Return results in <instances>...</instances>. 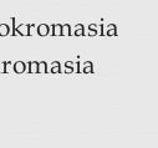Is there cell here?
<instances>
[{
    "label": "cell",
    "mask_w": 158,
    "mask_h": 148,
    "mask_svg": "<svg viewBox=\"0 0 158 148\" xmlns=\"http://www.w3.org/2000/svg\"><path fill=\"white\" fill-rule=\"evenodd\" d=\"M26 29H27V26H26V25H23V26H19L16 30H18L20 34H23V35H27V30H26Z\"/></svg>",
    "instance_id": "obj_3"
},
{
    "label": "cell",
    "mask_w": 158,
    "mask_h": 148,
    "mask_svg": "<svg viewBox=\"0 0 158 148\" xmlns=\"http://www.w3.org/2000/svg\"><path fill=\"white\" fill-rule=\"evenodd\" d=\"M6 65L8 62H4V61H0V72H6Z\"/></svg>",
    "instance_id": "obj_4"
},
{
    "label": "cell",
    "mask_w": 158,
    "mask_h": 148,
    "mask_svg": "<svg viewBox=\"0 0 158 148\" xmlns=\"http://www.w3.org/2000/svg\"><path fill=\"white\" fill-rule=\"evenodd\" d=\"M14 70H15V72H23V71L25 70L24 62H16L15 66H14Z\"/></svg>",
    "instance_id": "obj_2"
},
{
    "label": "cell",
    "mask_w": 158,
    "mask_h": 148,
    "mask_svg": "<svg viewBox=\"0 0 158 148\" xmlns=\"http://www.w3.org/2000/svg\"><path fill=\"white\" fill-rule=\"evenodd\" d=\"M9 34V25L2 24L0 25V36H6Z\"/></svg>",
    "instance_id": "obj_1"
},
{
    "label": "cell",
    "mask_w": 158,
    "mask_h": 148,
    "mask_svg": "<svg viewBox=\"0 0 158 148\" xmlns=\"http://www.w3.org/2000/svg\"><path fill=\"white\" fill-rule=\"evenodd\" d=\"M31 71L32 72H35V71H37V65L34 62V64H31Z\"/></svg>",
    "instance_id": "obj_6"
},
{
    "label": "cell",
    "mask_w": 158,
    "mask_h": 148,
    "mask_svg": "<svg viewBox=\"0 0 158 148\" xmlns=\"http://www.w3.org/2000/svg\"><path fill=\"white\" fill-rule=\"evenodd\" d=\"M46 32H48V27H46L45 25L40 26V34H41V35H45Z\"/></svg>",
    "instance_id": "obj_5"
}]
</instances>
